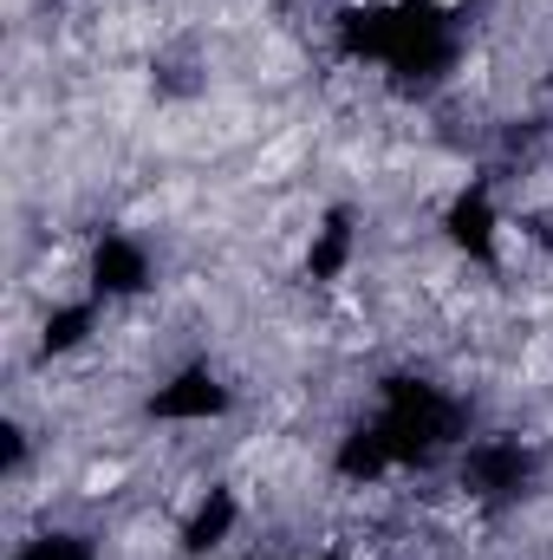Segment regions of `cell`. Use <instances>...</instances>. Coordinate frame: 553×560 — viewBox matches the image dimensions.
<instances>
[{
    "label": "cell",
    "mask_w": 553,
    "mask_h": 560,
    "mask_svg": "<svg viewBox=\"0 0 553 560\" xmlns=\"http://www.w3.org/2000/svg\"><path fill=\"white\" fill-rule=\"evenodd\" d=\"M430 7H462V0H430Z\"/></svg>",
    "instance_id": "cell-1"
}]
</instances>
